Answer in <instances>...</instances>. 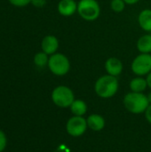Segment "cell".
<instances>
[{
	"label": "cell",
	"instance_id": "cell-1",
	"mask_svg": "<svg viewBox=\"0 0 151 152\" xmlns=\"http://www.w3.org/2000/svg\"><path fill=\"white\" fill-rule=\"evenodd\" d=\"M119 82L117 77L110 75H103L100 77L94 84V91L96 94L102 99L113 97L118 91Z\"/></svg>",
	"mask_w": 151,
	"mask_h": 152
},
{
	"label": "cell",
	"instance_id": "cell-2",
	"mask_svg": "<svg viewBox=\"0 0 151 152\" xmlns=\"http://www.w3.org/2000/svg\"><path fill=\"white\" fill-rule=\"evenodd\" d=\"M124 105L129 112L133 114H141L146 111L150 102L147 95L143 93L130 92L124 97Z\"/></svg>",
	"mask_w": 151,
	"mask_h": 152
},
{
	"label": "cell",
	"instance_id": "cell-3",
	"mask_svg": "<svg viewBox=\"0 0 151 152\" xmlns=\"http://www.w3.org/2000/svg\"><path fill=\"white\" fill-rule=\"evenodd\" d=\"M77 13L85 21H94L101 16V4L98 0H79Z\"/></svg>",
	"mask_w": 151,
	"mask_h": 152
},
{
	"label": "cell",
	"instance_id": "cell-4",
	"mask_svg": "<svg viewBox=\"0 0 151 152\" xmlns=\"http://www.w3.org/2000/svg\"><path fill=\"white\" fill-rule=\"evenodd\" d=\"M47 67L53 75L63 77L69 72L71 63L66 54L57 52L56 53L50 55Z\"/></svg>",
	"mask_w": 151,
	"mask_h": 152
},
{
	"label": "cell",
	"instance_id": "cell-5",
	"mask_svg": "<svg viewBox=\"0 0 151 152\" xmlns=\"http://www.w3.org/2000/svg\"><path fill=\"white\" fill-rule=\"evenodd\" d=\"M53 102L60 108H69L75 101V95L69 86H58L52 92Z\"/></svg>",
	"mask_w": 151,
	"mask_h": 152
},
{
	"label": "cell",
	"instance_id": "cell-6",
	"mask_svg": "<svg viewBox=\"0 0 151 152\" xmlns=\"http://www.w3.org/2000/svg\"><path fill=\"white\" fill-rule=\"evenodd\" d=\"M132 72L138 77H145L151 72V53H139L131 63Z\"/></svg>",
	"mask_w": 151,
	"mask_h": 152
},
{
	"label": "cell",
	"instance_id": "cell-7",
	"mask_svg": "<svg viewBox=\"0 0 151 152\" xmlns=\"http://www.w3.org/2000/svg\"><path fill=\"white\" fill-rule=\"evenodd\" d=\"M87 121L85 118L80 116H74L70 118L66 125L67 132L73 137H78L83 135L87 129Z\"/></svg>",
	"mask_w": 151,
	"mask_h": 152
},
{
	"label": "cell",
	"instance_id": "cell-8",
	"mask_svg": "<svg viewBox=\"0 0 151 152\" xmlns=\"http://www.w3.org/2000/svg\"><path fill=\"white\" fill-rule=\"evenodd\" d=\"M104 69L108 75L117 77L123 72L124 64H123V61L119 58L115 57V56H110L105 61Z\"/></svg>",
	"mask_w": 151,
	"mask_h": 152
},
{
	"label": "cell",
	"instance_id": "cell-9",
	"mask_svg": "<svg viewBox=\"0 0 151 152\" xmlns=\"http://www.w3.org/2000/svg\"><path fill=\"white\" fill-rule=\"evenodd\" d=\"M59 47L60 41L54 35H46L41 41V50L49 56L56 53Z\"/></svg>",
	"mask_w": 151,
	"mask_h": 152
},
{
	"label": "cell",
	"instance_id": "cell-10",
	"mask_svg": "<svg viewBox=\"0 0 151 152\" xmlns=\"http://www.w3.org/2000/svg\"><path fill=\"white\" fill-rule=\"evenodd\" d=\"M57 11L63 17H71L77 12V2L76 0H60L57 4Z\"/></svg>",
	"mask_w": 151,
	"mask_h": 152
},
{
	"label": "cell",
	"instance_id": "cell-11",
	"mask_svg": "<svg viewBox=\"0 0 151 152\" xmlns=\"http://www.w3.org/2000/svg\"><path fill=\"white\" fill-rule=\"evenodd\" d=\"M139 27L146 33H151V9H142L137 17Z\"/></svg>",
	"mask_w": 151,
	"mask_h": 152
},
{
	"label": "cell",
	"instance_id": "cell-12",
	"mask_svg": "<svg viewBox=\"0 0 151 152\" xmlns=\"http://www.w3.org/2000/svg\"><path fill=\"white\" fill-rule=\"evenodd\" d=\"M136 48L140 53H151V33H146L138 38Z\"/></svg>",
	"mask_w": 151,
	"mask_h": 152
},
{
	"label": "cell",
	"instance_id": "cell-13",
	"mask_svg": "<svg viewBox=\"0 0 151 152\" xmlns=\"http://www.w3.org/2000/svg\"><path fill=\"white\" fill-rule=\"evenodd\" d=\"M87 126L90 129L95 132H99L102 130L105 126V119L102 116L99 114H93L90 115L87 119Z\"/></svg>",
	"mask_w": 151,
	"mask_h": 152
},
{
	"label": "cell",
	"instance_id": "cell-14",
	"mask_svg": "<svg viewBox=\"0 0 151 152\" xmlns=\"http://www.w3.org/2000/svg\"><path fill=\"white\" fill-rule=\"evenodd\" d=\"M129 87L131 89V92L143 93L147 89V87H148V83H147L146 77L136 76L135 77H133L130 81Z\"/></svg>",
	"mask_w": 151,
	"mask_h": 152
},
{
	"label": "cell",
	"instance_id": "cell-15",
	"mask_svg": "<svg viewBox=\"0 0 151 152\" xmlns=\"http://www.w3.org/2000/svg\"><path fill=\"white\" fill-rule=\"evenodd\" d=\"M69 108L74 116L83 117L87 111V105L83 100H75Z\"/></svg>",
	"mask_w": 151,
	"mask_h": 152
},
{
	"label": "cell",
	"instance_id": "cell-16",
	"mask_svg": "<svg viewBox=\"0 0 151 152\" xmlns=\"http://www.w3.org/2000/svg\"><path fill=\"white\" fill-rule=\"evenodd\" d=\"M49 55L46 54L45 53H44L43 51L41 52H38L36 53L35 55H34V58H33V61H34V63L36 67L38 68H44L45 66L48 65V61H49Z\"/></svg>",
	"mask_w": 151,
	"mask_h": 152
},
{
	"label": "cell",
	"instance_id": "cell-17",
	"mask_svg": "<svg viewBox=\"0 0 151 152\" xmlns=\"http://www.w3.org/2000/svg\"><path fill=\"white\" fill-rule=\"evenodd\" d=\"M110 9L117 13H120L125 11V6L127 5L124 0H111L110 1Z\"/></svg>",
	"mask_w": 151,
	"mask_h": 152
},
{
	"label": "cell",
	"instance_id": "cell-18",
	"mask_svg": "<svg viewBox=\"0 0 151 152\" xmlns=\"http://www.w3.org/2000/svg\"><path fill=\"white\" fill-rule=\"evenodd\" d=\"M9 3L16 7H24L31 3V0H8Z\"/></svg>",
	"mask_w": 151,
	"mask_h": 152
},
{
	"label": "cell",
	"instance_id": "cell-19",
	"mask_svg": "<svg viewBox=\"0 0 151 152\" xmlns=\"http://www.w3.org/2000/svg\"><path fill=\"white\" fill-rule=\"evenodd\" d=\"M6 146V136L4 133L0 130V152H2Z\"/></svg>",
	"mask_w": 151,
	"mask_h": 152
},
{
	"label": "cell",
	"instance_id": "cell-20",
	"mask_svg": "<svg viewBox=\"0 0 151 152\" xmlns=\"http://www.w3.org/2000/svg\"><path fill=\"white\" fill-rule=\"evenodd\" d=\"M46 0H31V4L36 8H43L46 4Z\"/></svg>",
	"mask_w": 151,
	"mask_h": 152
},
{
	"label": "cell",
	"instance_id": "cell-21",
	"mask_svg": "<svg viewBox=\"0 0 151 152\" xmlns=\"http://www.w3.org/2000/svg\"><path fill=\"white\" fill-rule=\"evenodd\" d=\"M145 117H146V119L148 120V122L151 124V104L149 105V107L147 108V110L145 111Z\"/></svg>",
	"mask_w": 151,
	"mask_h": 152
},
{
	"label": "cell",
	"instance_id": "cell-22",
	"mask_svg": "<svg viewBox=\"0 0 151 152\" xmlns=\"http://www.w3.org/2000/svg\"><path fill=\"white\" fill-rule=\"evenodd\" d=\"M124 1L125 2L127 5H133V4H138L141 0H124Z\"/></svg>",
	"mask_w": 151,
	"mask_h": 152
},
{
	"label": "cell",
	"instance_id": "cell-23",
	"mask_svg": "<svg viewBox=\"0 0 151 152\" xmlns=\"http://www.w3.org/2000/svg\"><path fill=\"white\" fill-rule=\"evenodd\" d=\"M146 80H147V83H148V87H150L151 89V72L146 76Z\"/></svg>",
	"mask_w": 151,
	"mask_h": 152
},
{
	"label": "cell",
	"instance_id": "cell-24",
	"mask_svg": "<svg viewBox=\"0 0 151 152\" xmlns=\"http://www.w3.org/2000/svg\"><path fill=\"white\" fill-rule=\"evenodd\" d=\"M147 97H148V100H149L150 104H151V92L150 93H149V94L147 95Z\"/></svg>",
	"mask_w": 151,
	"mask_h": 152
},
{
	"label": "cell",
	"instance_id": "cell-25",
	"mask_svg": "<svg viewBox=\"0 0 151 152\" xmlns=\"http://www.w3.org/2000/svg\"><path fill=\"white\" fill-rule=\"evenodd\" d=\"M46 1H48V0H46Z\"/></svg>",
	"mask_w": 151,
	"mask_h": 152
},
{
	"label": "cell",
	"instance_id": "cell-26",
	"mask_svg": "<svg viewBox=\"0 0 151 152\" xmlns=\"http://www.w3.org/2000/svg\"><path fill=\"white\" fill-rule=\"evenodd\" d=\"M109 1H111V0H109Z\"/></svg>",
	"mask_w": 151,
	"mask_h": 152
}]
</instances>
